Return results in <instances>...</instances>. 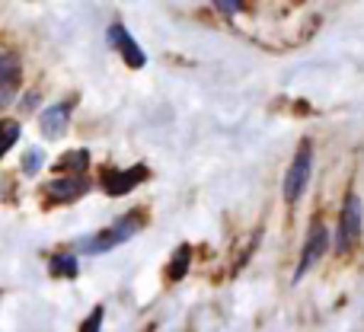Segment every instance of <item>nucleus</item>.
Wrapping results in <instances>:
<instances>
[{
	"mask_svg": "<svg viewBox=\"0 0 364 332\" xmlns=\"http://www.w3.org/2000/svg\"><path fill=\"white\" fill-rule=\"evenodd\" d=\"M141 227H144V211H128V214H122L115 224H109L106 230L80 240L77 252H83V256H102V252H109V250H115V246L128 243L132 237H138Z\"/></svg>",
	"mask_w": 364,
	"mask_h": 332,
	"instance_id": "nucleus-1",
	"label": "nucleus"
},
{
	"mask_svg": "<svg viewBox=\"0 0 364 332\" xmlns=\"http://www.w3.org/2000/svg\"><path fill=\"white\" fill-rule=\"evenodd\" d=\"M310 173H314V147H310V141H304L301 147H297L294 160H291L288 173H284V201L288 205H294V201H301V195L307 192V182H310Z\"/></svg>",
	"mask_w": 364,
	"mask_h": 332,
	"instance_id": "nucleus-2",
	"label": "nucleus"
},
{
	"mask_svg": "<svg viewBox=\"0 0 364 332\" xmlns=\"http://www.w3.org/2000/svg\"><path fill=\"white\" fill-rule=\"evenodd\" d=\"M364 233V208H361V198L358 195H348L346 205H342V214H339V233H336V250L339 252H348L355 243L361 240Z\"/></svg>",
	"mask_w": 364,
	"mask_h": 332,
	"instance_id": "nucleus-3",
	"label": "nucleus"
},
{
	"mask_svg": "<svg viewBox=\"0 0 364 332\" xmlns=\"http://www.w3.org/2000/svg\"><path fill=\"white\" fill-rule=\"evenodd\" d=\"M326 246H329L326 224H323V220H314V227H310V233H307V243H304L301 265H297V272H294V282H301V278L307 275V272L314 269V265L320 262L323 256H326Z\"/></svg>",
	"mask_w": 364,
	"mask_h": 332,
	"instance_id": "nucleus-4",
	"label": "nucleus"
},
{
	"mask_svg": "<svg viewBox=\"0 0 364 332\" xmlns=\"http://www.w3.org/2000/svg\"><path fill=\"white\" fill-rule=\"evenodd\" d=\"M90 192V179L83 173H64L61 179H51L45 186V195L51 201H77Z\"/></svg>",
	"mask_w": 364,
	"mask_h": 332,
	"instance_id": "nucleus-5",
	"label": "nucleus"
},
{
	"mask_svg": "<svg viewBox=\"0 0 364 332\" xmlns=\"http://www.w3.org/2000/svg\"><path fill=\"white\" fill-rule=\"evenodd\" d=\"M109 42H112V48L119 51L122 58H125V64H128V68H134V70H138V68H144V64H147V55H144V51H141V45L134 42V36H132V32H128L122 23L109 26Z\"/></svg>",
	"mask_w": 364,
	"mask_h": 332,
	"instance_id": "nucleus-6",
	"label": "nucleus"
},
{
	"mask_svg": "<svg viewBox=\"0 0 364 332\" xmlns=\"http://www.w3.org/2000/svg\"><path fill=\"white\" fill-rule=\"evenodd\" d=\"M141 179H147V169L144 166H132V169H106L100 182H102V188H106V195L119 198V195L132 192Z\"/></svg>",
	"mask_w": 364,
	"mask_h": 332,
	"instance_id": "nucleus-7",
	"label": "nucleus"
},
{
	"mask_svg": "<svg viewBox=\"0 0 364 332\" xmlns=\"http://www.w3.org/2000/svg\"><path fill=\"white\" fill-rule=\"evenodd\" d=\"M68 125H70V102H55V106H48L38 115V128H42V134L48 141L64 138Z\"/></svg>",
	"mask_w": 364,
	"mask_h": 332,
	"instance_id": "nucleus-8",
	"label": "nucleus"
},
{
	"mask_svg": "<svg viewBox=\"0 0 364 332\" xmlns=\"http://www.w3.org/2000/svg\"><path fill=\"white\" fill-rule=\"evenodd\" d=\"M16 90H19V58L4 51L0 55V109L10 106Z\"/></svg>",
	"mask_w": 364,
	"mask_h": 332,
	"instance_id": "nucleus-9",
	"label": "nucleus"
},
{
	"mask_svg": "<svg viewBox=\"0 0 364 332\" xmlns=\"http://www.w3.org/2000/svg\"><path fill=\"white\" fill-rule=\"evenodd\" d=\"M48 272L55 278H77V256L74 252H58L48 259Z\"/></svg>",
	"mask_w": 364,
	"mask_h": 332,
	"instance_id": "nucleus-10",
	"label": "nucleus"
},
{
	"mask_svg": "<svg viewBox=\"0 0 364 332\" xmlns=\"http://www.w3.org/2000/svg\"><path fill=\"white\" fill-rule=\"evenodd\" d=\"M58 173H83V169H90V151H68L61 160L55 164Z\"/></svg>",
	"mask_w": 364,
	"mask_h": 332,
	"instance_id": "nucleus-11",
	"label": "nucleus"
},
{
	"mask_svg": "<svg viewBox=\"0 0 364 332\" xmlns=\"http://www.w3.org/2000/svg\"><path fill=\"white\" fill-rule=\"evenodd\" d=\"M188 262H192V246H179V252L173 256V262L166 265V272H170V282H179V278L186 275Z\"/></svg>",
	"mask_w": 364,
	"mask_h": 332,
	"instance_id": "nucleus-12",
	"label": "nucleus"
},
{
	"mask_svg": "<svg viewBox=\"0 0 364 332\" xmlns=\"http://www.w3.org/2000/svg\"><path fill=\"white\" fill-rule=\"evenodd\" d=\"M19 141V122H0V160L10 154V147Z\"/></svg>",
	"mask_w": 364,
	"mask_h": 332,
	"instance_id": "nucleus-13",
	"label": "nucleus"
},
{
	"mask_svg": "<svg viewBox=\"0 0 364 332\" xmlns=\"http://www.w3.org/2000/svg\"><path fill=\"white\" fill-rule=\"evenodd\" d=\"M42 164H45V154L38 151V147H32V151H26V157H23V173L36 176L38 169H42Z\"/></svg>",
	"mask_w": 364,
	"mask_h": 332,
	"instance_id": "nucleus-14",
	"label": "nucleus"
},
{
	"mask_svg": "<svg viewBox=\"0 0 364 332\" xmlns=\"http://www.w3.org/2000/svg\"><path fill=\"white\" fill-rule=\"evenodd\" d=\"M102 316H106V310H102V307H93V314L83 320L80 332H102Z\"/></svg>",
	"mask_w": 364,
	"mask_h": 332,
	"instance_id": "nucleus-15",
	"label": "nucleus"
},
{
	"mask_svg": "<svg viewBox=\"0 0 364 332\" xmlns=\"http://www.w3.org/2000/svg\"><path fill=\"white\" fill-rule=\"evenodd\" d=\"M214 6H218L220 13H227V16H233V13H240L243 0H214Z\"/></svg>",
	"mask_w": 364,
	"mask_h": 332,
	"instance_id": "nucleus-16",
	"label": "nucleus"
}]
</instances>
